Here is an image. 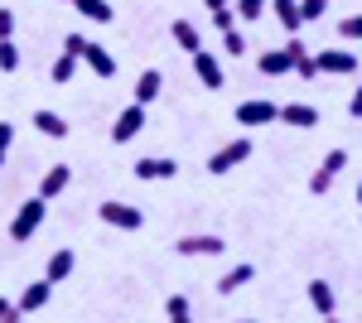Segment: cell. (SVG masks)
<instances>
[{
  "label": "cell",
  "instance_id": "1",
  "mask_svg": "<svg viewBox=\"0 0 362 323\" xmlns=\"http://www.w3.org/2000/svg\"><path fill=\"white\" fill-rule=\"evenodd\" d=\"M44 217H49V198H39V193H34V198H25V203L15 208V217H10V242L25 246L29 237L44 227Z\"/></svg>",
  "mask_w": 362,
  "mask_h": 323
},
{
  "label": "cell",
  "instance_id": "2",
  "mask_svg": "<svg viewBox=\"0 0 362 323\" xmlns=\"http://www.w3.org/2000/svg\"><path fill=\"white\" fill-rule=\"evenodd\" d=\"M63 49H68V54H78V63H87L97 78H112V73H116V58L107 54L102 44H92L87 34H68V39H63Z\"/></svg>",
  "mask_w": 362,
  "mask_h": 323
},
{
  "label": "cell",
  "instance_id": "3",
  "mask_svg": "<svg viewBox=\"0 0 362 323\" xmlns=\"http://www.w3.org/2000/svg\"><path fill=\"white\" fill-rule=\"evenodd\" d=\"M305 54H309V49L300 44V39H295V34H290V39L280 44V49H271V54L256 58V68H261L266 78H285V73H295V63H300Z\"/></svg>",
  "mask_w": 362,
  "mask_h": 323
},
{
  "label": "cell",
  "instance_id": "4",
  "mask_svg": "<svg viewBox=\"0 0 362 323\" xmlns=\"http://www.w3.org/2000/svg\"><path fill=\"white\" fill-rule=\"evenodd\" d=\"M251 160V140L247 135H237V140H227V145H218L213 155H208V174H232L237 164Z\"/></svg>",
  "mask_w": 362,
  "mask_h": 323
},
{
  "label": "cell",
  "instance_id": "5",
  "mask_svg": "<svg viewBox=\"0 0 362 323\" xmlns=\"http://www.w3.org/2000/svg\"><path fill=\"white\" fill-rule=\"evenodd\" d=\"M276 121H280V107L266 102V97H247V102L237 107V126H242V131H261V126H276Z\"/></svg>",
  "mask_w": 362,
  "mask_h": 323
},
{
  "label": "cell",
  "instance_id": "6",
  "mask_svg": "<svg viewBox=\"0 0 362 323\" xmlns=\"http://www.w3.org/2000/svg\"><path fill=\"white\" fill-rule=\"evenodd\" d=\"M343 169H348V150H329V155H324V164L309 174V193H319V198H324V193L334 189V179L343 174Z\"/></svg>",
  "mask_w": 362,
  "mask_h": 323
},
{
  "label": "cell",
  "instance_id": "7",
  "mask_svg": "<svg viewBox=\"0 0 362 323\" xmlns=\"http://www.w3.org/2000/svg\"><path fill=\"white\" fill-rule=\"evenodd\" d=\"M174 251H179V256H223L227 242L218 237V232H189V237L174 242Z\"/></svg>",
  "mask_w": 362,
  "mask_h": 323
},
{
  "label": "cell",
  "instance_id": "8",
  "mask_svg": "<svg viewBox=\"0 0 362 323\" xmlns=\"http://www.w3.org/2000/svg\"><path fill=\"white\" fill-rule=\"evenodd\" d=\"M314 68L319 73H334V78H348V73H358V54H348V49H319L314 54Z\"/></svg>",
  "mask_w": 362,
  "mask_h": 323
},
{
  "label": "cell",
  "instance_id": "9",
  "mask_svg": "<svg viewBox=\"0 0 362 323\" xmlns=\"http://www.w3.org/2000/svg\"><path fill=\"white\" fill-rule=\"evenodd\" d=\"M140 131H145V107H140V102H131V107L112 121V140H116V145H126V140H136Z\"/></svg>",
  "mask_w": 362,
  "mask_h": 323
},
{
  "label": "cell",
  "instance_id": "10",
  "mask_svg": "<svg viewBox=\"0 0 362 323\" xmlns=\"http://www.w3.org/2000/svg\"><path fill=\"white\" fill-rule=\"evenodd\" d=\"M97 213H102V222H112V227H126V232H136L140 222H145V213H140V208H131V203H116V198H107Z\"/></svg>",
  "mask_w": 362,
  "mask_h": 323
},
{
  "label": "cell",
  "instance_id": "11",
  "mask_svg": "<svg viewBox=\"0 0 362 323\" xmlns=\"http://www.w3.org/2000/svg\"><path fill=\"white\" fill-rule=\"evenodd\" d=\"M179 174V164L169 160V155H145V160H136V179H145V184H160V179H174Z\"/></svg>",
  "mask_w": 362,
  "mask_h": 323
},
{
  "label": "cell",
  "instance_id": "12",
  "mask_svg": "<svg viewBox=\"0 0 362 323\" xmlns=\"http://www.w3.org/2000/svg\"><path fill=\"white\" fill-rule=\"evenodd\" d=\"M194 58V73L198 78H203V87H208V92H218V87H223V63H218V54H208V49H198V54H189Z\"/></svg>",
  "mask_w": 362,
  "mask_h": 323
},
{
  "label": "cell",
  "instance_id": "13",
  "mask_svg": "<svg viewBox=\"0 0 362 323\" xmlns=\"http://www.w3.org/2000/svg\"><path fill=\"white\" fill-rule=\"evenodd\" d=\"M160 97H165V73H160V68H145L136 78V102L150 107V102H160Z\"/></svg>",
  "mask_w": 362,
  "mask_h": 323
},
{
  "label": "cell",
  "instance_id": "14",
  "mask_svg": "<svg viewBox=\"0 0 362 323\" xmlns=\"http://www.w3.org/2000/svg\"><path fill=\"white\" fill-rule=\"evenodd\" d=\"M68 184H73V164H49L44 179H39V198H58Z\"/></svg>",
  "mask_w": 362,
  "mask_h": 323
},
{
  "label": "cell",
  "instance_id": "15",
  "mask_svg": "<svg viewBox=\"0 0 362 323\" xmlns=\"http://www.w3.org/2000/svg\"><path fill=\"white\" fill-rule=\"evenodd\" d=\"M73 266H78V256H73L68 246H58L54 256H49V266H44V280H49V285H63V280L73 275Z\"/></svg>",
  "mask_w": 362,
  "mask_h": 323
},
{
  "label": "cell",
  "instance_id": "16",
  "mask_svg": "<svg viewBox=\"0 0 362 323\" xmlns=\"http://www.w3.org/2000/svg\"><path fill=\"white\" fill-rule=\"evenodd\" d=\"M280 121L295 126V131H314V126H319V111L305 107V102H290V107H280Z\"/></svg>",
  "mask_w": 362,
  "mask_h": 323
},
{
  "label": "cell",
  "instance_id": "17",
  "mask_svg": "<svg viewBox=\"0 0 362 323\" xmlns=\"http://www.w3.org/2000/svg\"><path fill=\"white\" fill-rule=\"evenodd\" d=\"M49 299H54V285H49V280H34L25 295H20V304H15V309H20V314H39Z\"/></svg>",
  "mask_w": 362,
  "mask_h": 323
},
{
  "label": "cell",
  "instance_id": "18",
  "mask_svg": "<svg viewBox=\"0 0 362 323\" xmlns=\"http://www.w3.org/2000/svg\"><path fill=\"white\" fill-rule=\"evenodd\" d=\"M309 304L324 314V319H334L338 314V299H334V285L329 280H309Z\"/></svg>",
  "mask_w": 362,
  "mask_h": 323
},
{
  "label": "cell",
  "instance_id": "19",
  "mask_svg": "<svg viewBox=\"0 0 362 323\" xmlns=\"http://www.w3.org/2000/svg\"><path fill=\"white\" fill-rule=\"evenodd\" d=\"M169 34H174V44H179L184 54H198V49H203V34H198L194 20H174V25H169Z\"/></svg>",
  "mask_w": 362,
  "mask_h": 323
},
{
  "label": "cell",
  "instance_id": "20",
  "mask_svg": "<svg viewBox=\"0 0 362 323\" xmlns=\"http://www.w3.org/2000/svg\"><path fill=\"white\" fill-rule=\"evenodd\" d=\"M266 5H271V15L280 20V29H285V34H300V25H305V20H300V5H295V0H266Z\"/></svg>",
  "mask_w": 362,
  "mask_h": 323
},
{
  "label": "cell",
  "instance_id": "21",
  "mask_svg": "<svg viewBox=\"0 0 362 323\" xmlns=\"http://www.w3.org/2000/svg\"><path fill=\"white\" fill-rule=\"evenodd\" d=\"M34 131H44L49 140H63V135H68V121H63L58 111H34Z\"/></svg>",
  "mask_w": 362,
  "mask_h": 323
},
{
  "label": "cell",
  "instance_id": "22",
  "mask_svg": "<svg viewBox=\"0 0 362 323\" xmlns=\"http://www.w3.org/2000/svg\"><path fill=\"white\" fill-rule=\"evenodd\" d=\"M251 275H256V270H251L247 261H242V266H232V270L223 275V280H218V295H237L242 285H251Z\"/></svg>",
  "mask_w": 362,
  "mask_h": 323
},
{
  "label": "cell",
  "instance_id": "23",
  "mask_svg": "<svg viewBox=\"0 0 362 323\" xmlns=\"http://www.w3.org/2000/svg\"><path fill=\"white\" fill-rule=\"evenodd\" d=\"M73 5L83 10V15H87V20H92V25H112V20H116L112 0H73Z\"/></svg>",
  "mask_w": 362,
  "mask_h": 323
},
{
  "label": "cell",
  "instance_id": "24",
  "mask_svg": "<svg viewBox=\"0 0 362 323\" xmlns=\"http://www.w3.org/2000/svg\"><path fill=\"white\" fill-rule=\"evenodd\" d=\"M73 73H78V54H68V49H63V54L54 58V68H49V78H54L58 87H68V82H73Z\"/></svg>",
  "mask_w": 362,
  "mask_h": 323
},
{
  "label": "cell",
  "instance_id": "25",
  "mask_svg": "<svg viewBox=\"0 0 362 323\" xmlns=\"http://www.w3.org/2000/svg\"><path fill=\"white\" fill-rule=\"evenodd\" d=\"M223 54H232V58L247 54V34H242L237 25H227V29H223Z\"/></svg>",
  "mask_w": 362,
  "mask_h": 323
},
{
  "label": "cell",
  "instance_id": "26",
  "mask_svg": "<svg viewBox=\"0 0 362 323\" xmlns=\"http://www.w3.org/2000/svg\"><path fill=\"white\" fill-rule=\"evenodd\" d=\"M165 314L174 323H189V314H194V309H189V299H184V295H169L165 299Z\"/></svg>",
  "mask_w": 362,
  "mask_h": 323
},
{
  "label": "cell",
  "instance_id": "27",
  "mask_svg": "<svg viewBox=\"0 0 362 323\" xmlns=\"http://www.w3.org/2000/svg\"><path fill=\"white\" fill-rule=\"evenodd\" d=\"M20 68V49H15V39H0V73H15Z\"/></svg>",
  "mask_w": 362,
  "mask_h": 323
},
{
  "label": "cell",
  "instance_id": "28",
  "mask_svg": "<svg viewBox=\"0 0 362 323\" xmlns=\"http://www.w3.org/2000/svg\"><path fill=\"white\" fill-rule=\"evenodd\" d=\"M338 34H343V39H358V44H362V15H343V20H338Z\"/></svg>",
  "mask_w": 362,
  "mask_h": 323
},
{
  "label": "cell",
  "instance_id": "29",
  "mask_svg": "<svg viewBox=\"0 0 362 323\" xmlns=\"http://www.w3.org/2000/svg\"><path fill=\"white\" fill-rule=\"evenodd\" d=\"M295 5H300V20H319L329 10V0H295Z\"/></svg>",
  "mask_w": 362,
  "mask_h": 323
},
{
  "label": "cell",
  "instance_id": "30",
  "mask_svg": "<svg viewBox=\"0 0 362 323\" xmlns=\"http://www.w3.org/2000/svg\"><path fill=\"white\" fill-rule=\"evenodd\" d=\"M237 15L242 20H261L266 15V0H237Z\"/></svg>",
  "mask_w": 362,
  "mask_h": 323
},
{
  "label": "cell",
  "instance_id": "31",
  "mask_svg": "<svg viewBox=\"0 0 362 323\" xmlns=\"http://www.w3.org/2000/svg\"><path fill=\"white\" fill-rule=\"evenodd\" d=\"M10 145H15V126L0 121V169H5V160H10Z\"/></svg>",
  "mask_w": 362,
  "mask_h": 323
},
{
  "label": "cell",
  "instance_id": "32",
  "mask_svg": "<svg viewBox=\"0 0 362 323\" xmlns=\"http://www.w3.org/2000/svg\"><path fill=\"white\" fill-rule=\"evenodd\" d=\"M0 39H15V10H0Z\"/></svg>",
  "mask_w": 362,
  "mask_h": 323
},
{
  "label": "cell",
  "instance_id": "33",
  "mask_svg": "<svg viewBox=\"0 0 362 323\" xmlns=\"http://www.w3.org/2000/svg\"><path fill=\"white\" fill-rule=\"evenodd\" d=\"M15 319H25V314H20V309H15V304H10V299L0 295V323H15Z\"/></svg>",
  "mask_w": 362,
  "mask_h": 323
},
{
  "label": "cell",
  "instance_id": "34",
  "mask_svg": "<svg viewBox=\"0 0 362 323\" xmlns=\"http://www.w3.org/2000/svg\"><path fill=\"white\" fill-rule=\"evenodd\" d=\"M295 73H300V78H319V68H314V54L300 58V63H295Z\"/></svg>",
  "mask_w": 362,
  "mask_h": 323
},
{
  "label": "cell",
  "instance_id": "35",
  "mask_svg": "<svg viewBox=\"0 0 362 323\" xmlns=\"http://www.w3.org/2000/svg\"><path fill=\"white\" fill-rule=\"evenodd\" d=\"M348 116H353V121H362V82H358V92L348 97Z\"/></svg>",
  "mask_w": 362,
  "mask_h": 323
},
{
  "label": "cell",
  "instance_id": "36",
  "mask_svg": "<svg viewBox=\"0 0 362 323\" xmlns=\"http://www.w3.org/2000/svg\"><path fill=\"white\" fill-rule=\"evenodd\" d=\"M203 5H208V10H218V5H227V0H203Z\"/></svg>",
  "mask_w": 362,
  "mask_h": 323
},
{
  "label": "cell",
  "instance_id": "37",
  "mask_svg": "<svg viewBox=\"0 0 362 323\" xmlns=\"http://www.w3.org/2000/svg\"><path fill=\"white\" fill-rule=\"evenodd\" d=\"M358 208H362V184H358Z\"/></svg>",
  "mask_w": 362,
  "mask_h": 323
},
{
  "label": "cell",
  "instance_id": "38",
  "mask_svg": "<svg viewBox=\"0 0 362 323\" xmlns=\"http://www.w3.org/2000/svg\"><path fill=\"white\" fill-rule=\"evenodd\" d=\"M63 5H73V0H63Z\"/></svg>",
  "mask_w": 362,
  "mask_h": 323
}]
</instances>
